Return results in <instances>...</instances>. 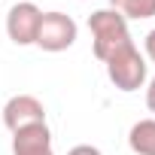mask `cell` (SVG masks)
Returning <instances> with one entry per match:
<instances>
[{
    "instance_id": "cell-11",
    "label": "cell",
    "mask_w": 155,
    "mask_h": 155,
    "mask_svg": "<svg viewBox=\"0 0 155 155\" xmlns=\"http://www.w3.org/2000/svg\"><path fill=\"white\" fill-rule=\"evenodd\" d=\"M146 107H149V113H155V76L146 82Z\"/></svg>"
},
{
    "instance_id": "cell-10",
    "label": "cell",
    "mask_w": 155,
    "mask_h": 155,
    "mask_svg": "<svg viewBox=\"0 0 155 155\" xmlns=\"http://www.w3.org/2000/svg\"><path fill=\"white\" fill-rule=\"evenodd\" d=\"M67 155H104L97 146H91V143H79V146H73Z\"/></svg>"
},
{
    "instance_id": "cell-7",
    "label": "cell",
    "mask_w": 155,
    "mask_h": 155,
    "mask_svg": "<svg viewBox=\"0 0 155 155\" xmlns=\"http://www.w3.org/2000/svg\"><path fill=\"white\" fill-rule=\"evenodd\" d=\"M128 146L134 155H155V119H140L128 131Z\"/></svg>"
},
{
    "instance_id": "cell-2",
    "label": "cell",
    "mask_w": 155,
    "mask_h": 155,
    "mask_svg": "<svg viewBox=\"0 0 155 155\" xmlns=\"http://www.w3.org/2000/svg\"><path fill=\"white\" fill-rule=\"evenodd\" d=\"M107 76L119 91L131 94V91H140L149 82V64H146L143 52L131 43V46H125L122 52H116L107 61Z\"/></svg>"
},
{
    "instance_id": "cell-3",
    "label": "cell",
    "mask_w": 155,
    "mask_h": 155,
    "mask_svg": "<svg viewBox=\"0 0 155 155\" xmlns=\"http://www.w3.org/2000/svg\"><path fill=\"white\" fill-rule=\"evenodd\" d=\"M76 34H79V25L73 21V15L52 9V12H43L34 46H40L43 52H67L76 43Z\"/></svg>"
},
{
    "instance_id": "cell-4",
    "label": "cell",
    "mask_w": 155,
    "mask_h": 155,
    "mask_svg": "<svg viewBox=\"0 0 155 155\" xmlns=\"http://www.w3.org/2000/svg\"><path fill=\"white\" fill-rule=\"evenodd\" d=\"M40 18L43 9L31 0H21V3H12L6 12V37L15 46H34L37 31H40Z\"/></svg>"
},
{
    "instance_id": "cell-8",
    "label": "cell",
    "mask_w": 155,
    "mask_h": 155,
    "mask_svg": "<svg viewBox=\"0 0 155 155\" xmlns=\"http://www.w3.org/2000/svg\"><path fill=\"white\" fill-rule=\"evenodd\" d=\"M110 9H116L122 18L143 21L155 15V0H110Z\"/></svg>"
},
{
    "instance_id": "cell-5",
    "label": "cell",
    "mask_w": 155,
    "mask_h": 155,
    "mask_svg": "<svg viewBox=\"0 0 155 155\" xmlns=\"http://www.w3.org/2000/svg\"><path fill=\"white\" fill-rule=\"evenodd\" d=\"M46 122V107L40 97L34 94H12L3 104V125L9 128V134L28 128V125H40Z\"/></svg>"
},
{
    "instance_id": "cell-6",
    "label": "cell",
    "mask_w": 155,
    "mask_h": 155,
    "mask_svg": "<svg viewBox=\"0 0 155 155\" xmlns=\"http://www.w3.org/2000/svg\"><path fill=\"white\" fill-rule=\"evenodd\" d=\"M12 155H55L52 149V131L46 122L28 125L12 134Z\"/></svg>"
},
{
    "instance_id": "cell-1",
    "label": "cell",
    "mask_w": 155,
    "mask_h": 155,
    "mask_svg": "<svg viewBox=\"0 0 155 155\" xmlns=\"http://www.w3.org/2000/svg\"><path fill=\"white\" fill-rule=\"evenodd\" d=\"M88 31H91V52L97 61H110L116 52H122L125 46H131V31H128V18H122L116 9H94L88 15Z\"/></svg>"
},
{
    "instance_id": "cell-9",
    "label": "cell",
    "mask_w": 155,
    "mask_h": 155,
    "mask_svg": "<svg viewBox=\"0 0 155 155\" xmlns=\"http://www.w3.org/2000/svg\"><path fill=\"white\" fill-rule=\"evenodd\" d=\"M143 49H146V55H143V58L155 64V28H152V31L146 34V40H143Z\"/></svg>"
}]
</instances>
